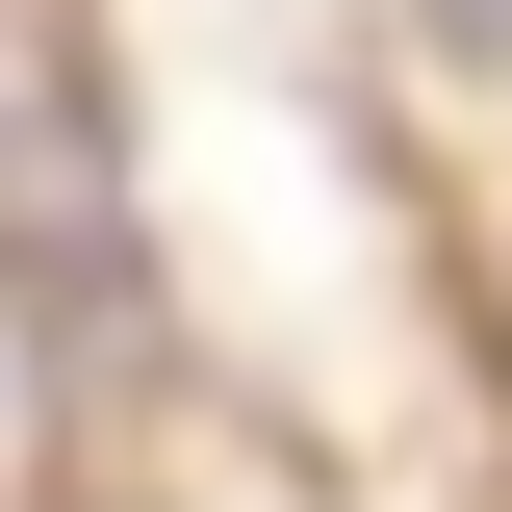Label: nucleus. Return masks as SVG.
<instances>
[{"mask_svg":"<svg viewBox=\"0 0 512 512\" xmlns=\"http://www.w3.org/2000/svg\"><path fill=\"white\" fill-rule=\"evenodd\" d=\"M436 26H461V52H512V0H436Z\"/></svg>","mask_w":512,"mask_h":512,"instance_id":"f257e3e1","label":"nucleus"}]
</instances>
